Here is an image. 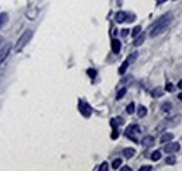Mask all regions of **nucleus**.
Segmentation results:
<instances>
[{
	"mask_svg": "<svg viewBox=\"0 0 182 171\" xmlns=\"http://www.w3.org/2000/svg\"><path fill=\"white\" fill-rule=\"evenodd\" d=\"M171 21H172L171 13H167V14H164L162 17H160L154 24L150 27V37L154 38V37H158L160 34H162V32L168 28V25L171 24Z\"/></svg>",
	"mask_w": 182,
	"mask_h": 171,
	"instance_id": "obj_1",
	"label": "nucleus"
},
{
	"mask_svg": "<svg viewBox=\"0 0 182 171\" xmlns=\"http://www.w3.org/2000/svg\"><path fill=\"white\" fill-rule=\"evenodd\" d=\"M32 35H34V31H32V30H27V31H24V34H23L20 38L17 39V44H16V46H14L16 52L18 53V52H21V51L25 48V45L31 41Z\"/></svg>",
	"mask_w": 182,
	"mask_h": 171,
	"instance_id": "obj_2",
	"label": "nucleus"
},
{
	"mask_svg": "<svg viewBox=\"0 0 182 171\" xmlns=\"http://www.w3.org/2000/svg\"><path fill=\"white\" fill-rule=\"evenodd\" d=\"M79 109H80V114L83 116H86V118L91 116V114H93V108L86 101H79Z\"/></svg>",
	"mask_w": 182,
	"mask_h": 171,
	"instance_id": "obj_3",
	"label": "nucleus"
},
{
	"mask_svg": "<svg viewBox=\"0 0 182 171\" xmlns=\"http://www.w3.org/2000/svg\"><path fill=\"white\" fill-rule=\"evenodd\" d=\"M10 51H11V44L10 42H6V44L0 48V65L7 59V56H9Z\"/></svg>",
	"mask_w": 182,
	"mask_h": 171,
	"instance_id": "obj_4",
	"label": "nucleus"
},
{
	"mask_svg": "<svg viewBox=\"0 0 182 171\" xmlns=\"http://www.w3.org/2000/svg\"><path fill=\"white\" fill-rule=\"evenodd\" d=\"M137 133H140V126L136 125V123H132V125H129L126 128V136L130 137V139L136 140L134 135H137Z\"/></svg>",
	"mask_w": 182,
	"mask_h": 171,
	"instance_id": "obj_5",
	"label": "nucleus"
},
{
	"mask_svg": "<svg viewBox=\"0 0 182 171\" xmlns=\"http://www.w3.org/2000/svg\"><path fill=\"white\" fill-rule=\"evenodd\" d=\"M181 149L179 143H172V142H168V143H165L164 146V151L165 153H175Z\"/></svg>",
	"mask_w": 182,
	"mask_h": 171,
	"instance_id": "obj_6",
	"label": "nucleus"
},
{
	"mask_svg": "<svg viewBox=\"0 0 182 171\" xmlns=\"http://www.w3.org/2000/svg\"><path fill=\"white\" fill-rule=\"evenodd\" d=\"M141 144L145 147H150L154 144V137L153 136H145L143 139H141Z\"/></svg>",
	"mask_w": 182,
	"mask_h": 171,
	"instance_id": "obj_7",
	"label": "nucleus"
},
{
	"mask_svg": "<svg viewBox=\"0 0 182 171\" xmlns=\"http://www.w3.org/2000/svg\"><path fill=\"white\" fill-rule=\"evenodd\" d=\"M126 17H127V13H125V11H118V13L115 14V21H116V23H123V21H126Z\"/></svg>",
	"mask_w": 182,
	"mask_h": 171,
	"instance_id": "obj_8",
	"label": "nucleus"
},
{
	"mask_svg": "<svg viewBox=\"0 0 182 171\" xmlns=\"http://www.w3.org/2000/svg\"><path fill=\"white\" fill-rule=\"evenodd\" d=\"M122 154H123L126 159H132L136 154V150H134L133 147H126V149H123V151H122Z\"/></svg>",
	"mask_w": 182,
	"mask_h": 171,
	"instance_id": "obj_9",
	"label": "nucleus"
},
{
	"mask_svg": "<svg viewBox=\"0 0 182 171\" xmlns=\"http://www.w3.org/2000/svg\"><path fill=\"white\" fill-rule=\"evenodd\" d=\"M111 45H112V52L113 53H119V51H120V42H119V39H112Z\"/></svg>",
	"mask_w": 182,
	"mask_h": 171,
	"instance_id": "obj_10",
	"label": "nucleus"
},
{
	"mask_svg": "<svg viewBox=\"0 0 182 171\" xmlns=\"http://www.w3.org/2000/svg\"><path fill=\"white\" fill-rule=\"evenodd\" d=\"M172 139H174V135H172V133H164L161 136V139H160V142L165 144V143H168V142H171Z\"/></svg>",
	"mask_w": 182,
	"mask_h": 171,
	"instance_id": "obj_11",
	"label": "nucleus"
},
{
	"mask_svg": "<svg viewBox=\"0 0 182 171\" xmlns=\"http://www.w3.org/2000/svg\"><path fill=\"white\" fill-rule=\"evenodd\" d=\"M123 123H125V121H123V118H120V116L111 119V125H112L113 128H116V125H123Z\"/></svg>",
	"mask_w": 182,
	"mask_h": 171,
	"instance_id": "obj_12",
	"label": "nucleus"
},
{
	"mask_svg": "<svg viewBox=\"0 0 182 171\" xmlns=\"http://www.w3.org/2000/svg\"><path fill=\"white\" fill-rule=\"evenodd\" d=\"M168 121H170V122H168V125H170V126H175V125H178L179 121H181V115L172 116V118H170Z\"/></svg>",
	"mask_w": 182,
	"mask_h": 171,
	"instance_id": "obj_13",
	"label": "nucleus"
},
{
	"mask_svg": "<svg viewBox=\"0 0 182 171\" xmlns=\"http://www.w3.org/2000/svg\"><path fill=\"white\" fill-rule=\"evenodd\" d=\"M172 109V104L170 101H165L161 104V111L162 112H170Z\"/></svg>",
	"mask_w": 182,
	"mask_h": 171,
	"instance_id": "obj_14",
	"label": "nucleus"
},
{
	"mask_svg": "<svg viewBox=\"0 0 182 171\" xmlns=\"http://www.w3.org/2000/svg\"><path fill=\"white\" fill-rule=\"evenodd\" d=\"M137 115H139V118H143V116L147 115V108H146L145 105H140V107H139Z\"/></svg>",
	"mask_w": 182,
	"mask_h": 171,
	"instance_id": "obj_15",
	"label": "nucleus"
},
{
	"mask_svg": "<svg viewBox=\"0 0 182 171\" xmlns=\"http://www.w3.org/2000/svg\"><path fill=\"white\" fill-rule=\"evenodd\" d=\"M145 38H146V37H145V34H141L140 37H137V38L134 39L133 45H134V46H140L141 44H143V42H145Z\"/></svg>",
	"mask_w": 182,
	"mask_h": 171,
	"instance_id": "obj_16",
	"label": "nucleus"
},
{
	"mask_svg": "<svg viewBox=\"0 0 182 171\" xmlns=\"http://www.w3.org/2000/svg\"><path fill=\"white\" fill-rule=\"evenodd\" d=\"M151 95H153V97H161L162 95V90H161V87H155L154 90L151 91Z\"/></svg>",
	"mask_w": 182,
	"mask_h": 171,
	"instance_id": "obj_17",
	"label": "nucleus"
},
{
	"mask_svg": "<svg viewBox=\"0 0 182 171\" xmlns=\"http://www.w3.org/2000/svg\"><path fill=\"white\" fill-rule=\"evenodd\" d=\"M127 67H129V62H127V60H125V62L122 63V66L119 67V74H125V73H126Z\"/></svg>",
	"mask_w": 182,
	"mask_h": 171,
	"instance_id": "obj_18",
	"label": "nucleus"
},
{
	"mask_svg": "<svg viewBox=\"0 0 182 171\" xmlns=\"http://www.w3.org/2000/svg\"><path fill=\"white\" fill-rule=\"evenodd\" d=\"M160 159H161V153H160L158 150H155V151L151 153V160H153V161H158Z\"/></svg>",
	"mask_w": 182,
	"mask_h": 171,
	"instance_id": "obj_19",
	"label": "nucleus"
},
{
	"mask_svg": "<svg viewBox=\"0 0 182 171\" xmlns=\"http://www.w3.org/2000/svg\"><path fill=\"white\" fill-rule=\"evenodd\" d=\"M7 18H9V16H7V13H0V28L4 25V23L7 21Z\"/></svg>",
	"mask_w": 182,
	"mask_h": 171,
	"instance_id": "obj_20",
	"label": "nucleus"
},
{
	"mask_svg": "<svg viewBox=\"0 0 182 171\" xmlns=\"http://www.w3.org/2000/svg\"><path fill=\"white\" fill-rule=\"evenodd\" d=\"M120 166H122V159H115L113 163H112V168L113 170H118Z\"/></svg>",
	"mask_w": 182,
	"mask_h": 171,
	"instance_id": "obj_21",
	"label": "nucleus"
},
{
	"mask_svg": "<svg viewBox=\"0 0 182 171\" xmlns=\"http://www.w3.org/2000/svg\"><path fill=\"white\" fill-rule=\"evenodd\" d=\"M125 94H126V88H120L119 91H118V94H116V100H122V98L125 97Z\"/></svg>",
	"mask_w": 182,
	"mask_h": 171,
	"instance_id": "obj_22",
	"label": "nucleus"
},
{
	"mask_svg": "<svg viewBox=\"0 0 182 171\" xmlns=\"http://www.w3.org/2000/svg\"><path fill=\"white\" fill-rule=\"evenodd\" d=\"M140 32H141V27H140V25H137V27L133 28V31H132V37L134 38V37H137Z\"/></svg>",
	"mask_w": 182,
	"mask_h": 171,
	"instance_id": "obj_23",
	"label": "nucleus"
},
{
	"mask_svg": "<svg viewBox=\"0 0 182 171\" xmlns=\"http://www.w3.org/2000/svg\"><path fill=\"white\" fill-rule=\"evenodd\" d=\"M175 157L174 156H168V157L165 159V164H170V166H172V164H175Z\"/></svg>",
	"mask_w": 182,
	"mask_h": 171,
	"instance_id": "obj_24",
	"label": "nucleus"
},
{
	"mask_svg": "<svg viewBox=\"0 0 182 171\" xmlns=\"http://www.w3.org/2000/svg\"><path fill=\"white\" fill-rule=\"evenodd\" d=\"M126 112H127V114H133V112H134V104H133V102H130V104L126 107Z\"/></svg>",
	"mask_w": 182,
	"mask_h": 171,
	"instance_id": "obj_25",
	"label": "nucleus"
},
{
	"mask_svg": "<svg viewBox=\"0 0 182 171\" xmlns=\"http://www.w3.org/2000/svg\"><path fill=\"white\" fill-rule=\"evenodd\" d=\"M87 74H88L91 79H94V77L97 76V70L95 69H88V70H87Z\"/></svg>",
	"mask_w": 182,
	"mask_h": 171,
	"instance_id": "obj_26",
	"label": "nucleus"
},
{
	"mask_svg": "<svg viewBox=\"0 0 182 171\" xmlns=\"http://www.w3.org/2000/svg\"><path fill=\"white\" fill-rule=\"evenodd\" d=\"M136 58H137V52H133L130 56H129V58H127L126 60H127V62H129V63H130V62H133V60L136 59Z\"/></svg>",
	"mask_w": 182,
	"mask_h": 171,
	"instance_id": "obj_27",
	"label": "nucleus"
},
{
	"mask_svg": "<svg viewBox=\"0 0 182 171\" xmlns=\"http://www.w3.org/2000/svg\"><path fill=\"white\" fill-rule=\"evenodd\" d=\"M98 170H100V171H107L108 170V163H107V161H105V163H102V164L98 167Z\"/></svg>",
	"mask_w": 182,
	"mask_h": 171,
	"instance_id": "obj_28",
	"label": "nucleus"
},
{
	"mask_svg": "<svg viewBox=\"0 0 182 171\" xmlns=\"http://www.w3.org/2000/svg\"><path fill=\"white\" fill-rule=\"evenodd\" d=\"M118 136H119V132L116 130V128H113V132H112V135H111V137L115 140V139H118Z\"/></svg>",
	"mask_w": 182,
	"mask_h": 171,
	"instance_id": "obj_29",
	"label": "nucleus"
},
{
	"mask_svg": "<svg viewBox=\"0 0 182 171\" xmlns=\"http://www.w3.org/2000/svg\"><path fill=\"white\" fill-rule=\"evenodd\" d=\"M165 90L170 91V93H171V91H174V84H172V83H167V86H165Z\"/></svg>",
	"mask_w": 182,
	"mask_h": 171,
	"instance_id": "obj_30",
	"label": "nucleus"
},
{
	"mask_svg": "<svg viewBox=\"0 0 182 171\" xmlns=\"http://www.w3.org/2000/svg\"><path fill=\"white\" fill-rule=\"evenodd\" d=\"M150 170H153L151 166H143V167H140V171H150Z\"/></svg>",
	"mask_w": 182,
	"mask_h": 171,
	"instance_id": "obj_31",
	"label": "nucleus"
},
{
	"mask_svg": "<svg viewBox=\"0 0 182 171\" xmlns=\"http://www.w3.org/2000/svg\"><path fill=\"white\" fill-rule=\"evenodd\" d=\"M127 32H129V30H127V28H123L120 34H122V37H126V35H127Z\"/></svg>",
	"mask_w": 182,
	"mask_h": 171,
	"instance_id": "obj_32",
	"label": "nucleus"
},
{
	"mask_svg": "<svg viewBox=\"0 0 182 171\" xmlns=\"http://www.w3.org/2000/svg\"><path fill=\"white\" fill-rule=\"evenodd\" d=\"M132 168L130 167H122V171H130Z\"/></svg>",
	"mask_w": 182,
	"mask_h": 171,
	"instance_id": "obj_33",
	"label": "nucleus"
},
{
	"mask_svg": "<svg viewBox=\"0 0 182 171\" xmlns=\"http://www.w3.org/2000/svg\"><path fill=\"white\" fill-rule=\"evenodd\" d=\"M178 88H181V90H182V80H179V83H178Z\"/></svg>",
	"mask_w": 182,
	"mask_h": 171,
	"instance_id": "obj_34",
	"label": "nucleus"
},
{
	"mask_svg": "<svg viewBox=\"0 0 182 171\" xmlns=\"http://www.w3.org/2000/svg\"><path fill=\"white\" fill-rule=\"evenodd\" d=\"M178 98H179V100H181V101H182V93H181V94L178 95Z\"/></svg>",
	"mask_w": 182,
	"mask_h": 171,
	"instance_id": "obj_35",
	"label": "nucleus"
},
{
	"mask_svg": "<svg viewBox=\"0 0 182 171\" xmlns=\"http://www.w3.org/2000/svg\"><path fill=\"white\" fill-rule=\"evenodd\" d=\"M162 2H165V0H160V3H162Z\"/></svg>",
	"mask_w": 182,
	"mask_h": 171,
	"instance_id": "obj_36",
	"label": "nucleus"
},
{
	"mask_svg": "<svg viewBox=\"0 0 182 171\" xmlns=\"http://www.w3.org/2000/svg\"><path fill=\"white\" fill-rule=\"evenodd\" d=\"M0 42H2V39H0Z\"/></svg>",
	"mask_w": 182,
	"mask_h": 171,
	"instance_id": "obj_37",
	"label": "nucleus"
}]
</instances>
